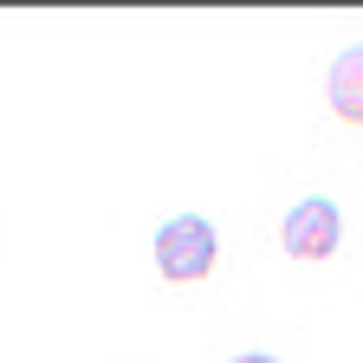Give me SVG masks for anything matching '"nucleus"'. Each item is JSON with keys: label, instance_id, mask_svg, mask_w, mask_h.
I'll return each mask as SVG.
<instances>
[{"label": "nucleus", "instance_id": "f03ea898", "mask_svg": "<svg viewBox=\"0 0 363 363\" xmlns=\"http://www.w3.org/2000/svg\"><path fill=\"white\" fill-rule=\"evenodd\" d=\"M279 240H286V253H292V259H331V253H337V240H344L337 201H325V195L298 201V208L286 214V227H279Z\"/></svg>", "mask_w": 363, "mask_h": 363}, {"label": "nucleus", "instance_id": "7ed1b4c3", "mask_svg": "<svg viewBox=\"0 0 363 363\" xmlns=\"http://www.w3.org/2000/svg\"><path fill=\"white\" fill-rule=\"evenodd\" d=\"M331 111L363 123V45L337 52V65H331Z\"/></svg>", "mask_w": 363, "mask_h": 363}, {"label": "nucleus", "instance_id": "20e7f679", "mask_svg": "<svg viewBox=\"0 0 363 363\" xmlns=\"http://www.w3.org/2000/svg\"><path fill=\"white\" fill-rule=\"evenodd\" d=\"M234 363H279V357H266V350H247V357H234Z\"/></svg>", "mask_w": 363, "mask_h": 363}, {"label": "nucleus", "instance_id": "f257e3e1", "mask_svg": "<svg viewBox=\"0 0 363 363\" xmlns=\"http://www.w3.org/2000/svg\"><path fill=\"white\" fill-rule=\"evenodd\" d=\"M214 259H220V240H214V227H208L201 214H175V220L156 227V266H162L169 286H195V279H208Z\"/></svg>", "mask_w": 363, "mask_h": 363}]
</instances>
